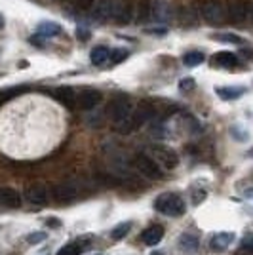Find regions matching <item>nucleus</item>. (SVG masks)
Here are the masks:
<instances>
[{
    "label": "nucleus",
    "mask_w": 253,
    "mask_h": 255,
    "mask_svg": "<svg viewBox=\"0 0 253 255\" xmlns=\"http://www.w3.org/2000/svg\"><path fill=\"white\" fill-rule=\"evenodd\" d=\"M152 117H154V107L150 105V103H147V101H141V103H137V107H133L131 115L124 122L116 124V131L122 133V135L133 133V131H137L139 128L143 126L147 120H150Z\"/></svg>",
    "instance_id": "f257e3e1"
},
{
    "label": "nucleus",
    "mask_w": 253,
    "mask_h": 255,
    "mask_svg": "<svg viewBox=\"0 0 253 255\" xmlns=\"http://www.w3.org/2000/svg\"><path fill=\"white\" fill-rule=\"evenodd\" d=\"M154 208H156V212L169 215V217H181L183 213L187 212L185 200L181 198L179 194H175V192L160 194L158 198L154 200Z\"/></svg>",
    "instance_id": "f03ea898"
},
{
    "label": "nucleus",
    "mask_w": 253,
    "mask_h": 255,
    "mask_svg": "<svg viewBox=\"0 0 253 255\" xmlns=\"http://www.w3.org/2000/svg\"><path fill=\"white\" fill-rule=\"evenodd\" d=\"M131 111H133V105H131V99L126 96H118L115 97L109 105H107L105 113L107 117L111 118L115 124H120V122H124L129 115H131Z\"/></svg>",
    "instance_id": "7ed1b4c3"
},
{
    "label": "nucleus",
    "mask_w": 253,
    "mask_h": 255,
    "mask_svg": "<svg viewBox=\"0 0 253 255\" xmlns=\"http://www.w3.org/2000/svg\"><path fill=\"white\" fill-rule=\"evenodd\" d=\"M150 154V158L154 160L156 164H162L166 170H173L177 164H179V158H177V154L173 152L171 149H168V147H162V145H154V147H150V150H148Z\"/></svg>",
    "instance_id": "20e7f679"
},
{
    "label": "nucleus",
    "mask_w": 253,
    "mask_h": 255,
    "mask_svg": "<svg viewBox=\"0 0 253 255\" xmlns=\"http://www.w3.org/2000/svg\"><path fill=\"white\" fill-rule=\"evenodd\" d=\"M135 168L139 170L141 175H145L147 179H160L162 177V170H160V166L154 162V160L150 158L148 154L145 152H139L137 156H135Z\"/></svg>",
    "instance_id": "39448f33"
},
{
    "label": "nucleus",
    "mask_w": 253,
    "mask_h": 255,
    "mask_svg": "<svg viewBox=\"0 0 253 255\" xmlns=\"http://www.w3.org/2000/svg\"><path fill=\"white\" fill-rule=\"evenodd\" d=\"M76 194H78V187L71 181L59 183V185L53 187V198L57 202H71V200L76 198Z\"/></svg>",
    "instance_id": "423d86ee"
},
{
    "label": "nucleus",
    "mask_w": 253,
    "mask_h": 255,
    "mask_svg": "<svg viewBox=\"0 0 253 255\" xmlns=\"http://www.w3.org/2000/svg\"><path fill=\"white\" fill-rule=\"evenodd\" d=\"M113 4H115V0H94L92 15L97 21L105 23L107 19L113 17Z\"/></svg>",
    "instance_id": "0eeeda50"
},
{
    "label": "nucleus",
    "mask_w": 253,
    "mask_h": 255,
    "mask_svg": "<svg viewBox=\"0 0 253 255\" xmlns=\"http://www.w3.org/2000/svg\"><path fill=\"white\" fill-rule=\"evenodd\" d=\"M101 101V94L97 90H84L76 96V107L82 111H92Z\"/></svg>",
    "instance_id": "6e6552de"
},
{
    "label": "nucleus",
    "mask_w": 253,
    "mask_h": 255,
    "mask_svg": "<svg viewBox=\"0 0 253 255\" xmlns=\"http://www.w3.org/2000/svg\"><path fill=\"white\" fill-rule=\"evenodd\" d=\"M25 198H27L32 206H44V204L48 202V191H46L44 185L34 183V185H31V187H27Z\"/></svg>",
    "instance_id": "1a4fd4ad"
},
{
    "label": "nucleus",
    "mask_w": 253,
    "mask_h": 255,
    "mask_svg": "<svg viewBox=\"0 0 253 255\" xmlns=\"http://www.w3.org/2000/svg\"><path fill=\"white\" fill-rule=\"evenodd\" d=\"M0 206L10 208V210H17L21 206V196L19 192L11 187H2L0 189Z\"/></svg>",
    "instance_id": "9d476101"
},
{
    "label": "nucleus",
    "mask_w": 253,
    "mask_h": 255,
    "mask_svg": "<svg viewBox=\"0 0 253 255\" xmlns=\"http://www.w3.org/2000/svg\"><path fill=\"white\" fill-rule=\"evenodd\" d=\"M204 17L211 23V25H219L223 23V17H225V11H223V6L217 4V2H208L204 6Z\"/></svg>",
    "instance_id": "9b49d317"
},
{
    "label": "nucleus",
    "mask_w": 253,
    "mask_h": 255,
    "mask_svg": "<svg viewBox=\"0 0 253 255\" xmlns=\"http://www.w3.org/2000/svg\"><path fill=\"white\" fill-rule=\"evenodd\" d=\"M162 236H164V227L152 225V227H148L141 233V240L147 246H156L162 240Z\"/></svg>",
    "instance_id": "f8f14e48"
},
{
    "label": "nucleus",
    "mask_w": 253,
    "mask_h": 255,
    "mask_svg": "<svg viewBox=\"0 0 253 255\" xmlns=\"http://www.w3.org/2000/svg\"><path fill=\"white\" fill-rule=\"evenodd\" d=\"M232 240H234V234L232 233H217L213 234L210 246L211 250H215V252H223V250H227L232 244Z\"/></svg>",
    "instance_id": "ddd939ff"
},
{
    "label": "nucleus",
    "mask_w": 253,
    "mask_h": 255,
    "mask_svg": "<svg viewBox=\"0 0 253 255\" xmlns=\"http://www.w3.org/2000/svg\"><path fill=\"white\" fill-rule=\"evenodd\" d=\"M200 246V238L198 234H192V233H183L179 236V248L183 252H196Z\"/></svg>",
    "instance_id": "4468645a"
},
{
    "label": "nucleus",
    "mask_w": 253,
    "mask_h": 255,
    "mask_svg": "<svg viewBox=\"0 0 253 255\" xmlns=\"http://www.w3.org/2000/svg\"><path fill=\"white\" fill-rule=\"evenodd\" d=\"M248 17V6L244 2H232L229 6V19L234 23H242Z\"/></svg>",
    "instance_id": "2eb2a0df"
},
{
    "label": "nucleus",
    "mask_w": 253,
    "mask_h": 255,
    "mask_svg": "<svg viewBox=\"0 0 253 255\" xmlns=\"http://www.w3.org/2000/svg\"><path fill=\"white\" fill-rule=\"evenodd\" d=\"M86 246H90V240H88V238H80V240H74L71 244L63 246V248L57 252V255H80Z\"/></svg>",
    "instance_id": "dca6fc26"
},
{
    "label": "nucleus",
    "mask_w": 253,
    "mask_h": 255,
    "mask_svg": "<svg viewBox=\"0 0 253 255\" xmlns=\"http://www.w3.org/2000/svg\"><path fill=\"white\" fill-rule=\"evenodd\" d=\"M53 94H55V97H57L61 103H65L67 107H74V105H76V94H74L73 88H69V86H63V88H57Z\"/></svg>",
    "instance_id": "f3484780"
},
{
    "label": "nucleus",
    "mask_w": 253,
    "mask_h": 255,
    "mask_svg": "<svg viewBox=\"0 0 253 255\" xmlns=\"http://www.w3.org/2000/svg\"><path fill=\"white\" fill-rule=\"evenodd\" d=\"M113 17H116L120 23H129L131 19V8L122 4V2H115L113 4Z\"/></svg>",
    "instance_id": "a211bd4d"
},
{
    "label": "nucleus",
    "mask_w": 253,
    "mask_h": 255,
    "mask_svg": "<svg viewBox=\"0 0 253 255\" xmlns=\"http://www.w3.org/2000/svg\"><path fill=\"white\" fill-rule=\"evenodd\" d=\"M213 63L217 65V67H227V69H231V67H236L238 57L231 52H219L213 57Z\"/></svg>",
    "instance_id": "6ab92c4d"
},
{
    "label": "nucleus",
    "mask_w": 253,
    "mask_h": 255,
    "mask_svg": "<svg viewBox=\"0 0 253 255\" xmlns=\"http://www.w3.org/2000/svg\"><path fill=\"white\" fill-rule=\"evenodd\" d=\"M217 96L225 99V101H231V99H238L240 96L246 94V88H215Z\"/></svg>",
    "instance_id": "aec40b11"
},
{
    "label": "nucleus",
    "mask_w": 253,
    "mask_h": 255,
    "mask_svg": "<svg viewBox=\"0 0 253 255\" xmlns=\"http://www.w3.org/2000/svg\"><path fill=\"white\" fill-rule=\"evenodd\" d=\"M59 32H61V27L57 23L44 21L38 25V36H42V38H52V36L59 34Z\"/></svg>",
    "instance_id": "412c9836"
},
{
    "label": "nucleus",
    "mask_w": 253,
    "mask_h": 255,
    "mask_svg": "<svg viewBox=\"0 0 253 255\" xmlns=\"http://www.w3.org/2000/svg\"><path fill=\"white\" fill-rule=\"evenodd\" d=\"M92 63L94 65H103L109 61V57H111V50L109 48H105V46H97V48H94L92 50Z\"/></svg>",
    "instance_id": "4be33fe9"
},
{
    "label": "nucleus",
    "mask_w": 253,
    "mask_h": 255,
    "mask_svg": "<svg viewBox=\"0 0 253 255\" xmlns=\"http://www.w3.org/2000/svg\"><path fill=\"white\" fill-rule=\"evenodd\" d=\"M168 15H169V10L164 2H156V4L152 6V17H154L156 21H166Z\"/></svg>",
    "instance_id": "5701e85b"
},
{
    "label": "nucleus",
    "mask_w": 253,
    "mask_h": 255,
    "mask_svg": "<svg viewBox=\"0 0 253 255\" xmlns=\"http://www.w3.org/2000/svg\"><path fill=\"white\" fill-rule=\"evenodd\" d=\"M204 59H206V55L202 52H190L183 57V63L187 65V67H196V65L204 63Z\"/></svg>",
    "instance_id": "b1692460"
},
{
    "label": "nucleus",
    "mask_w": 253,
    "mask_h": 255,
    "mask_svg": "<svg viewBox=\"0 0 253 255\" xmlns=\"http://www.w3.org/2000/svg\"><path fill=\"white\" fill-rule=\"evenodd\" d=\"M131 231V223L129 221H124V223L116 225L115 229H113V233H111V236L115 238V240H122V238H126V234Z\"/></svg>",
    "instance_id": "393cba45"
},
{
    "label": "nucleus",
    "mask_w": 253,
    "mask_h": 255,
    "mask_svg": "<svg viewBox=\"0 0 253 255\" xmlns=\"http://www.w3.org/2000/svg\"><path fill=\"white\" fill-rule=\"evenodd\" d=\"M206 196H208V191H206V189H194V191L190 192V198H192V204H194V206H198V204L204 202Z\"/></svg>",
    "instance_id": "a878e982"
},
{
    "label": "nucleus",
    "mask_w": 253,
    "mask_h": 255,
    "mask_svg": "<svg viewBox=\"0 0 253 255\" xmlns=\"http://www.w3.org/2000/svg\"><path fill=\"white\" fill-rule=\"evenodd\" d=\"M215 38H217V40H221V42L242 44V38H240V36H236V34H231V32H227V34H217Z\"/></svg>",
    "instance_id": "bb28decb"
},
{
    "label": "nucleus",
    "mask_w": 253,
    "mask_h": 255,
    "mask_svg": "<svg viewBox=\"0 0 253 255\" xmlns=\"http://www.w3.org/2000/svg\"><path fill=\"white\" fill-rule=\"evenodd\" d=\"M46 238H48V234L40 233V231H38V233H31V234H29V236H27V242L34 246V244H40V242H44Z\"/></svg>",
    "instance_id": "cd10ccee"
},
{
    "label": "nucleus",
    "mask_w": 253,
    "mask_h": 255,
    "mask_svg": "<svg viewBox=\"0 0 253 255\" xmlns=\"http://www.w3.org/2000/svg\"><path fill=\"white\" fill-rule=\"evenodd\" d=\"M231 133H232V137L238 139V141H246V139H248V131H246L242 126H232Z\"/></svg>",
    "instance_id": "c85d7f7f"
},
{
    "label": "nucleus",
    "mask_w": 253,
    "mask_h": 255,
    "mask_svg": "<svg viewBox=\"0 0 253 255\" xmlns=\"http://www.w3.org/2000/svg\"><path fill=\"white\" fill-rule=\"evenodd\" d=\"M126 57H127V50H122V48H120V50H115V52L111 53V61H113V63H120V61L126 59Z\"/></svg>",
    "instance_id": "c756f323"
},
{
    "label": "nucleus",
    "mask_w": 253,
    "mask_h": 255,
    "mask_svg": "<svg viewBox=\"0 0 253 255\" xmlns=\"http://www.w3.org/2000/svg\"><path fill=\"white\" fill-rule=\"evenodd\" d=\"M242 248L248 252H253V234H246L242 238Z\"/></svg>",
    "instance_id": "7c9ffc66"
},
{
    "label": "nucleus",
    "mask_w": 253,
    "mask_h": 255,
    "mask_svg": "<svg viewBox=\"0 0 253 255\" xmlns=\"http://www.w3.org/2000/svg\"><path fill=\"white\" fill-rule=\"evenodd\" d=\"M74 6H78L80 10H90L94 6V0H73Z\"/></svg>",
    "instance_id": "2f4dec72"
},
{
    "label": "nucleus",
    "mask_w": 253,
    "mask_h": 255,
    "mask_svg": "<svg viewBox=\"0 0 253 255\" xmlns=\"http://www.w3.org/2000/svg\"><path fill=\"white\" fill-rule=\"evenodd\" d=\"M181 90H183V92H189V90H194V80H192V78H185V80H183V82H181Z\"/></svg>",
    "instance_id": "473e14b6"
},
{
    "label": "nucleus",
    "mask_w": 253,
    "mask_h": 255,
    "mask_svg": "<svg viewBox=\"0 0 253 255\" xmlns=\"http://www.w3.org/2000/svg\"><path fill=\"white\" fill-rule=\"evenodd\" d=\"M78 38H80V40H88V38H90V32L88 31H80V29H78Z\"/></svg>",
    "instance_id": "72a5a7b5"
},
{
    "label": "nucleus",
    "mask_w": 253,
    "mask_h": 255,
    "mask_svg": "<svg viewBox=\"0 0 253 255\" xmlns=\"http://www.w3.org/2000/svg\"><path fill=\"white\" fill-rule=\"evenodd\" d=\"M48 225H50V227H59L61 221H59V219H48Z\"/></svg>",
    "instance_id": "f704fd0d"
},
{
    "label": "nucleus",
    "mask_w": 253,
    "mask_h": 255,
    "mask_svg": "<svg viewBox=\"0 0 253 255\" xmlns=\"http://www.w3.org/2000/svg\"><path fill=\"white\" fill-rule=\"evenodd\" d=\"M246 196H248V198H252V200H253V189H250V191H246Z\"/></svg>",
    "instance_id": "c9c22d12"
},
{
    "label": "nucleus",
    "mask_w": 253,
    "mask_h": 255,
    "mask_svg": "<svg viewBox=\"0 0 253 255\" xmlns=\"http://www.w3.org/2000/svg\"><path fill=\"white\" fill-rule=\"evenodd\" d=\"M2 27H4V15L0 13V29H2Z\"/></svg>",
    "instance_id": "e433bc0d"
},
{
    "label": "nucleus",
    "mask_w": 253,
    "mask_h": 255,
    "mask_svg": "<svg viewBox=\"0 0 253 255\" xmlns=\"http://www.w3.org/2000/svg\"><path fill=\"white\" fill-rule=\"evenodd\" d=\"M248 154H250V156H253V149H252V150H250V152H248Z\"/></svg>",
    "instance_id": "4c0bfd02"
},
{
    "label": "nucleus",
    "mask_w": 253,
    "mask_h": 255,
    "mask_svg": "<svg viewBox=\"0 0 253 255\" xmlns=\"http://www.w3.org/2000/svg\"><path fill=\"white\" fill-rule=\"evenodd\" d=\"M252 19H253V10H252Z\"/></svg>",
    "instance_id": "58836bf2"
}]
</instances>
